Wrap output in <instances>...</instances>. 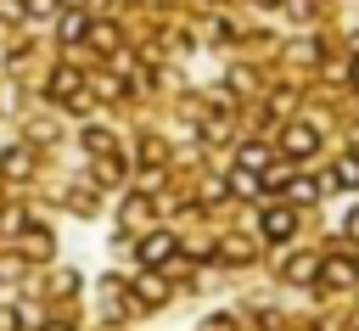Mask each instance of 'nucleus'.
<instances>
[{
	"label": "nucleus",
	"instance_id": "f257e3e1",
	"mask_svg": "<svg viewBox=\"0 0 359 331\" xmlns=\"http://www.w3.org/2000/svg\"><path fill=\"white\" fill-rule=\"evenodd\" d=\"M314 146H320V129H314V123H292V129L280 135V151H286V157H309Z\"/></svg>",
	"mask_w": 359,
	"mask_h": 331
},
{
	"label": "nucleus",
	"instance_id": "f03ea898",
	"mask_svg": "<svg viewBox=\"0 0 359 331\" xmlns=\"http://www.w3.org/2000/svg\"><path fill=\"white\" fill-rule=\"evenodd\" d=\"M258 230H264V241H286V236L297 230V213H292V208H264Z\"/></svg>",
	"mask_w": 359,
	"mask_h": 331
},
{
	"label": "nucleus",
	"instance_id": "7ed1b4c3",
	"mask_svg": "<svg viewBox=\"0 0 359 331\" xmlns=\"http://www.w3.org/2000/svg\"><path fill=\"white\" fill-rule=\"evenodd\" d=\"M174 247H180V241H174L168 230H151V236L140 241V264H146V269H157V264H168V258H174Z\"/></svg>",
	"mask_w": 359,
	"mask_h": 331
},
{
	"label": "nucleus",
	"instance_id": "20e7f679",
	"mask_svg": "<svg viewBox=\"0 0 359 331\" xmlns=\"http://www.w3.org/2000/svg\"><path fill=\"white\" fill-rule=\"evenodd\" d=\"M314 281H320V286H353L359 275H353V264H348V258H320Z\"/></svg>",
	"mask_w": 359,
	"mask_h": 331
},
{
	"label": "nucleus",
	"instance_id": "39448f33",
	"mask_svg": "<svg viewBox=\"0 0 359 331\" xmlns=\"http://www.w3.org/2000/svg\"><path fill=\"white\" fill-rule=\"evenodd\" d=\"M79 84H84L79 67H56V73H50V95H56V101H79Z\"/></svg>",
	"mask_w": 359,
	"mask_h": 331
},
{
	"label": "nucleus",
	"instance_id": "423d86ee",
	"mask_svg": "<svg viewBox=\"0 0 359 331\" xmlns=\"http://www.w3.org/2000/svg\"><path fill=\"white\" fill-rule=\"evenodd\" d=\"M62 39H67V45L90 39V17H84V11H67V17H62Z\"/></svg>",
	"mask_w": 359,
	"mask_h": 331
},
{
	"label": "nucleus",
	"instance_id": "0eeeda50",
	"mask_svg": "<svg viewBox=\"0 0 359 331\" xmlns=\"http://www.w3.org/2000/svg\"><path fill=\"white\" fill-rule=\"evenodd\" d=\"M0 168H6L11 180H22V174L34 168V157H28V146H17V151H6V157H0Z\"/></svg>",
	"mask_w": 359,
	"mask_h": 331
},
{
	"label": "nucleus",
	"instance_id": "6e6552de",
	"mask_svg": "<svg viewBox=\"0 0 359 331\" xmlns=\"http://www.w3.org/2000/svg\"><path fill=\"white\" fill-rule=\"evenodd\" d=\"M286 196H292V202H314V196H320V180L297 174V180H286Z\"/></svg>",
	"mask_w": 359,
	"mask_h": 331
},
{
	"label": "nucleus",
	"instance_id": "1a4fd4ad",
	"mask_svg": "<svg viewBox=\"0 0 359 331\" xmlns=\"http://www.w3.org/2000/svg\"><path fill=\"white\" fill-rule=\"evenodd\" d=\"M314 269H320V258H309V252H303V258H292V264H286V281H297V286H303V281H314Z\"/></svg>",
	"mask_w": 359,
	"mask_h": 331
},
{
	"label": "nucleus",
	"instance_id": "9d476101",
	"mask_svg": "<svg viewBox=\"0 0 359 331\" xmlns=\"http://www.w3.org/2000/svg\"><path fill=\"white\" fill-rule=\"evenodd\" d=\"M135 297H146V303H163V297H168V286H163L157 275H140V286H135Z\"/></svg>",
	"mask_w": 359,
	"mask_h": 331
},
{
	"label": "nucleus",
	"instance_id": "9b49d317",
	"mask_svg": "<svg viewBox=\"0 0 359 331\" xmlns=\"http://www.w3.org/2000/svg\"><path fill=\"white\" fill-rule=\"evenodd\" d=\"M331 180H337V185H348V191H353V185H359V157H342V163H337V174H331Z\"/></svg>",
	"mask_w": 359,
	"mask_h": 331
},
{
	"label": "nucleus",
	"instance_id": "f8f14e48",
	"mask_svg": "<svg viewBox=\"0 0 359 331\" xmlns=\"http://www.w3.org/2000/svg\"><path fill=\"white\" fill-rule=\"evenodd\" d=\"M84 151H101V157H107V151H112V135H107V129H84Z\"/></svg>",
	"mask_w": 359,
	"mask_h": 331
},
{
	"label": "nucleus",
	"instance_id": "ddd939ff",
	"mask_svg": "<svg viewBox=\"0 0 359 331\" xmlns=\"http://www.w3.org/2000/svg\"><path fill=\"white\" fill-rule=\"evenodd\" d=\"M264 163H269L264 146H241V168H264Z\"/></svg>",
	"mask_w": 359,
	"mask_h": 331
},
{
	"label": "nucleus",
	"instance_id": "4468645a",
	"mask_svg": "<svg viewBox=\"0 0 359 331\" xmlns=\"http://www.w3.org/2000/svg\"><path fill=\"white\" fill-rule=\"evenodd\" d=\"M90 34H95V45H101V50H112V45H118V28H107V22H101V28H90Z\"/></svg>",
	"mask_w": 359,
	"mask_h": 331
},
{
	"label": "nucleus",
	"instance_id": "2eb2a0df",
	"mask_svg": "<svg viewBox=\"0 0 359 331\" xmlns=\"http://www.w3.org/2000/svg\"><path fill=\"white\" fill-rule=\"evenodd\" d=\"M0 331H17V314L11 309H0Z\"/></svg>",
	"mask_w": 359,
	"mask_h": 331
},
{
	"label": "nucleus",
	"instance_id": "dca6fc26",
	"mask_svg": "<svg viewBox=\"0 0 359 331\" xmlns=\"http://www.w3.org/2000/svg\"><path fill=\"white\" fill-rule=\"evenodd\" d=\"M348 230H353V236H359V208H353V213H348Z\"/></svg>",
	"mask_w": 359,
	"mask_h": 331
},
{
	"label": "nucleus",
	"instance_id": "f3484780",
	"mask_svg": "<svg viewBox=\"0 0 359 331\" xmlns=\"http://www.w3.org/2000/svg\"><path fill=\"white\" fill-rule=\"evenodd\" d=\"M353 84H359V56H353Z\"/></svg>",
	"mask_w": 359,
	"mask_h": 331
},
{
	"label": "nucleus",
	"instance_id": "a211bd4d",
	"mask_svg": "<svg viewBox=\"0 0 359 331\" xmlns=\"http://www.w3.org/2000/svg\"><path fill=\"white\" fill-rule=\"evenodd\" d=\"M45 331H73V325H45Z\"/></svg>",
	"mask_w": 359,
	"mask_h": 331
},
{
	"label": "nucleus",
	"instance_id": "6ab92c4d",
	"mask_svg": "<svg viewBox=\"0 0 359 331\" xmlns=\"http://www.w3.org/2000/svg\"><path fill=\"white\" fill-rule=\"evenodd\" d=\"M353 275H359V258H353Z\"/></svg>",
	"mask_w": 359,
	"mask_h": 331
},
{
	"label": "nucleus",
	"instance_id": "aec40b11",
	"mask_svg": "<svg viewBox=\"0 0 359 331\" xmlns=\"http://www.w3.org/2000/svg\"><path fill=\"white\" fill-rule=\"evenodd\" d=\"M264 6H275V0H264Z\"/></svg>",
	"mask_w": 359,
	"mask_h": 331
}]
</instances>
